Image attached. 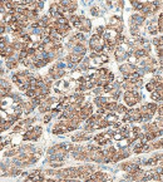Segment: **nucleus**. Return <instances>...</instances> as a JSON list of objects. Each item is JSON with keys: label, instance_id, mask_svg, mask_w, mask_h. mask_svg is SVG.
Masks as SVG:
<instances>
[{"label": "nucleus", "instance_id": "f3484780", "mask_svg": "<svg viewBox=\"0 0 163 182\" xmlns=\"http://www.w3.org/2000/svg\"><path fill=\"white\" fill-rule=\"evenodd\" d=\"M157 19H158V28H159V32L163 33V11L159 13V15H158Z\"/></svg>", "mask_w": 163, "mask_h": 182}, {"label": "nucleus", "instance_id": "ddd939ff", "mask_svg": "<svg viewBox=\"0 0 163 182\" xmlns=\"http://www.w3.org/2000/svg\"><path fill=\"white\" fill-rule=\"evenodd\" d=\"M151 99H152V102H156L158 104H159V103H163V97L158 91L151 93Z\"/></svg>", "mask_w": 163, "mask_h": 182}, {"label": "nucleus", "instance_id": "4468645a", "mask_svg": "<svg viewBox=\"0 0 163 182\" xmlns=\"http://www.w3.org/2000/svg\"><path fill=\"white\" fill-rule=\"evenodd\" d=\"M129 109L127 105L124 104V103H118V105H117V109H115V113L118 114V116H124L126 113H127V111Z\"/></svg>", "mask_w": 163, "mask_h": 182}, {"label": "nucleus", "instance_id": "aec40b11", "mask_svg": "<svg viewBox=\"0 0 163 182\" xmlns=\"http://www.w3.org/2000/svg\"><path fill=\"white\" fill-rule=\"evenodd\" d=\"M65 67H67V64H65V63H62V62H60V63H57V64H55V68H57V69H64Z\"/></svg>", "mask_w": 163, "mask_h": 182}, {"label": "nucleus", "instance_id": "0eeeda50", "mask_svg": "<svg viewBox=\"0 0 163 182\" xmlns=\"http://www.w3.org/2000/svg\"><path fill=\"white\" fill-rule=\"evenodd\" d=\"M146 20H147V16H144L142 13H137V14L132 15V18H131V24H134L137 27H142Z\"/></svg>", "mask_w": 163, "mask_h": 182}, {"label": "nucleus", "instance_id": "412c9836", "mask_svg": "<svg viewBox=\"0 0 163 182\" xmlns=\"http://www.w3.org/2000/svg\"><path fill=\"white\" fill-rule=\"evenodd\" d=\"M90 13H92L93 16H98L100 13H98V8H92V10H90Z\"/></svg>", "mask_w": 163, "mask_h": 182}, {"label": "nucleus", "instance_id": "9b49d317", "mask_svg": "<svg viewBox=\"0 0 163 182\" xmlns=\"http://www.w3.org/2000/svg\"><path fill=\"white\" fill-rule=\"evenodd\" d=\"M152 122H153V124L157 127V129L159 131V133L163 136V117L162 116H156Z\"/></svg>", "mask_w": 163, "mask_h": 182}, {"label": "nucleus", "instance_id": "7ed1b4c3", "mask_svg": "<svg viewBox=\"0 0 163 182\" xmlns=\"http://www.w3.org/2000/svg\"><path fill=\"white\" fill-rule=\"evenodd\" d=\"M142 101H143V94L139 91L124 92V94H123V102L128 108H133L137 104H139Z\"/></svg>", "mask_w": 163, "mask_h": 182}, {"label": "nucleus", "instance_id": "20e7f679", "mask_svg": "<svg viewBox=\"0 0 163 182\" xmlns=\"http://www.w3.org/2000/svg\"><path fill=\"white\" fill-rule=\"evenodd\" d=\"M43 133V128L40 126H36V127H31L27 129V132L24 133L23 136V140L24 141H31V142H35L40 138Z\"/></svg>", "mask_w": 163, "mask_h": 182}, {"label": "nucleus", "instance_id": "4be33fe9", "mask_svg": "<svg viewBox=\"0 0 163 182\" xmlns=\"http://www.w3.org/2000/svg\"><path fill=\"white\" fill-rule=\"evenodd\" d=\"M3 32H4V27H3V25H0V34H1Z\"/></svg>", "mask_w": 163, "mask_h": 182}, {"label": "nucleus", "instance_id": "a211bd4d", "mask_svg": "<svg viewBox=\"0 0 163 182\" xmlns=\"http://www.w3.org/2000/svg\"><path fill=\"white\" fill-rule=\"evenodd\" d=\"M153 170H154V172H157V173H159L161 176H163V162H161L159 165H157L156 167H153Z\"/></svg>", "mask_w": 163, "mask_h": 182}, {"label": "nucleus", "instance_id": "5701e85b", "mask_svg": "<svg viewBox=\"0 0 163 182\" xmlns=\"http://www.w3.org/2000/svg\"><path fill=\"white\" fill-rule=\"evenodd\" d=\"M121 182H134V181H127V180H124V178H123V180H121Z\"/></svg>", "mask_w": 163, "mask_h": 182}, {"label": "nucleus", "instance_id": "dca6fc26", "mask_svg": "<svg viewBox=\"0 0 163 182\" xmlns=\"http://www.w3.org/2000/svg\"><path fill=\"white\" fill-rule=\"evenodd\" d=\"M92 91H93V94H94L95 97H99V96H103L104 88H103V87H98V85H95Z\"/></svg>", "mask_w": 163, "mask_h": 182}, {"label": "nucleus", "instance_id": "1a4fd4ad", "mask_svg": "<svg viewBox=\"0 0 163 182\" xmlns=\"http://www.w3.org/2000/svg\"><path fill=\"white\" fill-rule=\"evenodd\" d=\"M109 101H110V99L107 98V97H104V96H99V97H94L93 103L97 105V108H104L106 104L109 102Z\"/></svg>", "mask_w": 163, "mask_h": 182}, {"label": "nucleus", "instance_id": "423d86ee", "mask_svg": "<svg viewBox=\"0 0 163 182\" xmlns=\"http://www.w3.org/2000/svg\"><path fill=\"white\" fill-rule=\"evenodd\" d=\"M146 29L148 30L149 34L152 35H157V33L159 32V28H158V19H152L149 20L147 24H146Z\"/></svg>", "mask_w": 163, "mask_h": 182}, {"label": "nucleus", "instance_id": "9d476101", "mask_svg": "<svg viewBox=\"0 0 163 182\" xmlns=\"http://www.w3.org/2000/svg\"><path fill=\"white\" fill-rule=\"evenodd\" d=\"M104 118H106V121L110 124V126H113L114 123H117V122L119 121V116L115 112H108L106 116H104Z\"/></svg>", "mask_w": 163, "mask_h": 182}, {"label": "nucleus", "instance_id": "6ab92c4d", "mask_svg": "<svg viewBox=\"0 0 163 182\" xmlns=\"http://www.w3.org/2000/svg\"><path fill=\"white\" fill-rule=\"evenodd\" d=\"M152 44H153L156 48H158V47L162 44V42H161V38H157V36H154V38L152 39Z\"/></svg>", "mask_w": 163, "mask_h": 182}, {"label": "nucleus", "instance_id": "39448f33", "mask_svg": "<svg viewBox=\"0 0 163 182\" xmlns=\"http://www.w3.org/2000/svg\"><path fill=\"white\" fill-rule=\"evenodd\" d=\"M137 65H133V64H129V63H126V64H122L121 67H119V70L122 72V74H123V77H127L129 74H133L137 72Z\"/></svg>", "mask_w": 163, "mask_h": 182}, {"label": "nucleus", "instance_id": "2eb2a0df", "mask_svg": "<svg viewBox=\"0 0 163 182\" xmlns=\"http://www.w3.org/2000/svg\"><path fill=\"white\" fill-rule=\"evenodd\" d=\"M132 5L134 8L137 11H142L143 8L146 7V4L143 3V1H139V0H134V1H132Z\"/></svg>", "mask_w": 163, "mask_h": 182}, {"label": "nucleus", "instance_id": "f03ea898", "mask_svg": "<svg viewBox=\"0 0 163 182\" xmlns=\"http://www.w3.org/2000/svg\"><path fill=\"white\" fill-rule=\"evenodd\" d=\"M122 122L123 123H128V124H142L143 119H142V114H141L139 108H135V107L129 108L127 111V113L123 116Z\"/></svg>", "mask_w": 163, "mask_h": 182}, {"label": "nucleus", "instance_id": "f8f14e48", "mask_svg": "<svg viewBox=\"0 0 163 182\" xmlns=\"http://www.w3.org/2000/svg\"><path fill=\"white\" fill-rule=\"evenodd\" d=\"M157 85H158V83L156 82V79L153 78V79H151L149 82H147L144 87H146L147 92H149V93H153V92L157 91Z\"/></svg>", "mask_w": 163, "mask_h": 182}, {"label": "nucleus", "instance_id": "f257e3e1", "mask_svg": "<svg viewBox=\"0 0 163 182\" xmlns=\"http://www.w3.org/2000/svg\"><path fill=\"white\" fill-rule=\"evenodd\" d=\"M141 114H142L143 122H152L154 117L157 116V109H158V103L156 102H147L141 104V107H138Z\"/></svg>", "mask_w": 163, "mask_h": 182}, {"label": "nucleus", "instance_id": "6e6552de", "mask_svg": "<svg viewBox=\"0 0 163 182\" xmlns=\"http://www.w3.org/2000/svg\"><path fill=\"white\" fill-rule=\"evenodd\" d=\"M71 53L75 54V55L84 57L85 53H87V49H85V47L82 43H77V44H74V47L71 48Z\"/></svg>", "mask_w": 163, "mask_h": 182}]
</instances>
